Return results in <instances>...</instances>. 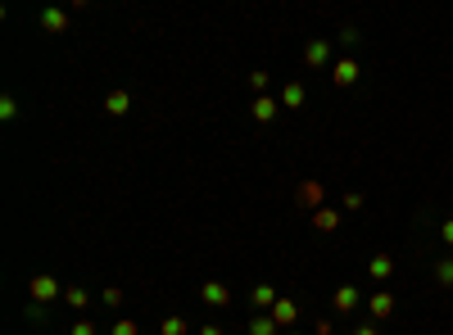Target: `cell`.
<instances>
[{
  "instance_id": "cell-23",
  "label": "cell",
  "mask_w": 453,
  "mask_h": 335,
  "mask_svg": "<svg viewBox=\"0 0 453 335\" xmlns=\"http://www.w3.org/2000/svg\"><path fill=\"white\" fill-rule=\"evenodd\" d=\"M114 335H141V326L132 317H122V321H114Z\"/></svg>"
},
{
  "instance_id": "cell-27",
  "label": "cell",
  "mask_w": 453,
  "mask_h": 335,
  "mask_svg": "<svg viewBox=\"0 0 453 335\" xmlns=\"http://www.w3.org/2000/svg\"><path fill=\"white\" fill-rule=\"evenodd\" d=\"M353 335H381V326H376V321L372 326H353Z\"/></svg>"
},
{
  "instance_id": "cell-25",
  "label": "cell",
  "mask_w": 453,
  "mask_h": 335,
  "mask_svg": "<svg viewBox=\"0 0 453 335\" xmlns=\"http://www.w3.org/2000/svg\"><path fill=\"white\" fill-rule=\"evenodd\" d=\"M345 208H349V213H358V208H363V195L349 191V195H345Z\"/></svg>"
},
{
  "instance_id": "cell-17",
  "label": "cell",
  "mask_w": 453,
  "mask_h": 335,
  "mask_svg": "<svg viewBox=\"0 0 453 335\" xmlns=\"http://www.w3.org/2000/svg\"><path fill=\"white\" fill-rule=\"evenodd\" d=\"M435 281L444 285V290L453 285V254H444V258H439V263H435Z\"/></svg>"
},
{
  "instance_id": "cell-4",
  "label": "cell",
  "mask_w": 453,
  "mask_h": 335,
  "mask_svg": "<svg viewBox=\"0 0 453 335\" xmlns=\"http://www.w3.org/2000/svg\"><path fill=\"white\" fill-rule=\"evenodd\" d=\"M272 321H277V326H295V321H299V304L281 294V299L272 304Z\"/></svg>"
},
{
  "instance_id": "cell-19",
  "label": "cell",
  "mask_w": 453,
  "mask_h": 335,
  "mask_svg": "<svg viewBox=\"0 0 453 335\" xmlns=\"http://www.w3.org/2000/svg\"><path fill=\"white\" fill-rule=\"evenodd\" d=\"M159 335H186V321H181V317H164V321H159Z\"/></svg>"
},
{
  "instance_id": "cell-12",
  "label": "cell",
  "mask_w": 453,
  "mask_h": 335,
  "mask_svg": "<svg viewBox=\"0 0 453 335\" xmlns=\"http://www.w3.org/2000/svg\"><path fill=\"white\" fill-rule=\"evenodd\" d=\"M331 304H336V313H353V308H358V290H353V285H340L331 294Z\"/></svg>"
},
{
  "instance_id": "cell-15",
  "label": "cell",
  "mask_w": 453,
  "mask_h": 335,
  "mask_svg": "<svg viewBox=\"0 0 453 335\" xmlns=\"http://www.w3.org/2000/svg\"><path fill=\"white\" fill-rule=\"evenodd\" d=\"M245 331H250V335H277L281 326L272 321V313H254V317H250V326H245Z\"/></svg>"
},
{
  "instance_id": "cell-22",
  "label": "cell",
  "mask_w": 453,
  "mask_h": 335,
  "mask_svg": "<svg viewBox=\"0 0 453 335\" xmlns=\"http://www.w3.org/2000/svg\"><path fill=\"white\" fill-rule=\"evenodd\" d=\"M0 118H18V105H14V95H0Z\"/></svg>"
},
{
  "instance_id": "cell-28",
  "label": "cell",
  "mask_w": 453,
  "mask_h": 335,
  "mask_svg": "<svg viewBox=\"0 0 453 335\" xmlns=\"http://www.w3.org/2000/svg\"><path fill=\"white\" fill-rule=\"evenodd\" d=\"M200 335H223V326H213V321H209V326H200Z\"/></svg>"
},
{
  "instance_id": "cell-21",
  "label": "cell",
  "mask_w": 453,
  "mask_h": 335,
  "mask_svg": "<svg viewBox=\"0 0 453 335\" xmlns=\"http://www.w3.org/2000/svg\"><path fill=\"white\" fill-rule=\"evenodd\" d=\"M73 335H100V326H95L91 317H78V321H73Z\"/></svg>"
},
{
  "instance_id": "cell-5",
  "label": "cell",
  "mask_w": 453,
  "mask_h": 335,
  "mask_svg": "<svg viewBox=\"0 0 453 335\" xmlns=\"http://www.w3.org/2000/svg\"><path fill=\"white\" fill-rule=\"evenodd\" d=\"M304 64H309V68H326V64H331V46H326V41H309V46H304Z\"/></svg>"
},
{
  "instance_id": "cell-11",
  "label": "cell",
  "mask_w": 453,
  "mask_h": 335,
  "mask_svg": "<svg viewBox=\"0 0 453 335\" xmlns=\"http://www.w3.org/2000/svg\"><path fill=\"white\" fill-rule=\"evenodd\" d=\"M127 109H132V95H127V91H109V95H105V114H109V118H122Z\"/></svg>"
},
{
  "instance_id": "cell-2",
  "label": "cell",
  "mask_w": 453,
  "mask_h": 335,
  "mask_svg": "<svg viewBox=\"0 0 453 335\" xmlns=\"http://www.w3.org/2000/svg\"><path fill=\"white\" fill-rule=\"evenodd\" d=\"M200 299H204V308H227L231 304V290L223 281H204L200 285Z\"/></svg>"
},
{
  "instance_id": "cell-16",
  "label": "cell",
  "mask_w": 453,
  "mask_h": 335,
  "mask_svg": "<svg viewBox=\"0 0 453 335\" xmlns=\"http://www.w3.org/2000/svg\"><path fill=\"white\" fill-rule=\"evenodd\" d=\"M313 227L322 231V235L336 231V227H340V213H336V208H317V213H313Z\"/></svg>"
},
{
  "instance_id": "cell-8",
  "label": "cell",
  "mask_w": 453,
  "mask_h": 335,
  "mask_svg": "<svg viewBox=\"0 0 453 335\" xmlns=\"http://www.w3.org/2000/svg\"><path fill=\"white\" fill-rule=\"evenodd\" d=\"M358 78H363V68L353 64V59H340V64L331 68V82H336V86H353Z\"/></svg>"
},
{
  "instance_id": "cell-29",
  "label": "cell",
  "mask_w": 453,
  "mask_h": 335,
  "mask_svg": "<svg viewBox=\"0 0 453 335\" xmlns=\"http://www.w3.org/2000/svg\"><path fill=\"white\" fill-rule=\"evenodd\" d=\"M317 335H331V321H317Z\"/></svg>"
},
{
  "instance_id": "cell-24",
  "label": "cell",
  "mask_w": 453,
  "mask_h": 335,
  "mask_svg": "<svg viewBox=\"0 0 453 335\" xmlns=\"http://www.w3.org/2000/svg\"><path fill=\"white\" fill-rule=\"evenodd\" d=\"M100 299H105V304H109V308H118V304H122V290H118V285H109V290H105V294H100Z\"/></svg>"
},
{
  "instance_id": "cell-20",
  "label": "cell",
  "mask_w": 453,
  "mask_h": 335,
  "mask_svg": "<svg viewBox=\"0 0 453 335\" xmlns=\"http://www.w3.org/2000/svg\"><path fill=\"white\" fill-rule=\"evenodd\" d=\"M250 86H254V95H267V86H272V78H267V73H250Z\"/></svg>"
},
{
  "instance_id": "cell-9",
  "label": "cell",
  "mask_w": 453,
  "mask_h": 335,
  "mask_svg": "<svg viewBox=\"0 0 453 335\" xmlns=\"http://www.w3.org/2000/svg\"><path fill=\"white\" fill-rule=\"evenodd\" d=\"M304 100H309L304 82H286V86H281V109H304Z\"/></svg>"
},
{
  "instance_id": "cell-26",
  "label": "cell",
  "mask_w": 453,
  "mask_h": 335,
  "mask_svg": "<svg viewBox=\"0 0 453 335\" xmlns=\"http://www.w3.org/2000/svg\"><path fill=\"white\" fill-rule=\"evenodd\" d=\"M439 235H444V245L453 250V218H444V227H439Z\"/></svg>"
},
{
  "instance_id": "cell-13",
  "label": "cell",
  "mask_w": 453,
  "mask_h": 335,
  "mask_svg": "<svg viewBox=\"0 0 453 335\" xmlns=\"http://www.w3.org/2000/svg\"><path fill=\"white\" fill-rule=\"evenodd\" d=\"M322 195H326V191H322V181H304V186H299V204H309L313 213L322 208Z\"/></svg>"
},
{
  "instance_id": "cell-10",
  "label": "cell",
  "mask_w": 453,
  "mask_h": 335,
  "mask_svg": "<svg viewBox=\"0 0 453 335\" xmlns=\"http://www.w3.org/2000/svg\"><path fill=\"white\" fill-rule=\"evenodd\" d=\"M367 308H372V317H376V321H385L390 313H395V294H390V290H376L372 299H367Z\"/></svg>"
},
{
  "instance_id": "cell-30",
  "label": "cell",
  "mask_w": 453,
  "mask_h": 335,
  "mask_svg": "<svg viewBox=\"0 0 453 335\" xmlns=\"http://www.w3.org/2000/svg\"><path fill=\"white\" fill-rule=\"evenodd\" d=\"M290 335H304V331H290Z\"/></svg>"
},
{
  "instance_id": "cell-14",
  "label": "cell",
  "mask_w": 453,
  "mask_h": 335,
  "mask_svg": "<svg viewBox=\"0 0 453 335\" xmlns=\"http://www.w3.org/2000/svg\"><path fill=\"white\" fill-rule=\"evenodd\" d=\"M367 272H372V281H390V277H395V258H390V254H376L372 263H367Z\"/></svg>"
},
{
  "instance_id": "cell-18",
  "label": "cell",
  "mask_w": 453,
  "mask_h": 335,
  "mask_svg": "<svg viewBox=\"0 0 453 335\" xmlns=\"http://www.w3.org/2000/svg\"><path fill=\"white\" fill-rule=\"evenodd\" d=\"M64 304H68V308H87V304H91V294L82 290V285H68V290H64Z\"/></svg>"
},
{
  "instance_id": "cell-7",
  "label": "cell",
  "mask_w": 453,
  "mask_h": 335,
  "mask_svg": "<svg viewBox=\"0 0 453 335\" xmlns=\"http://www.w3.org/2000/svg\"><path fill=\"white\" fill-rule=\"evenodd\" d=\"M277 299H281L277 285H254V290H250V304L259 308V313H272V304H277Z\"/></svg>"
},
{
  "instance_id": "cell-3",
  "label": "cell",
  "mask_w": 453,
  "mask_h": 335,
  "mask_svg": "<svg viewBox=\"0 0 453 335\" xmlns=\"http://www.w3.org/2000/svg\"><path fill=\"white\" fill-rule=\"evenodd\" d=\"M250 114H254V122H272L281 114V100H277V95H254Z\"/></svg>"
},
{
  "instance_id": "cell-1",
  "label": "cell",
  "mask_w": 453,
  "mask_h": 335,
  "mask_svg": "<svg viewBox=\"0 0 453 335\" xmlns=\"http://www.w3.org/2000/svg\"><path fill=\"white\" fill-rule=\"evenodd\" d=\"M64 290H68V285H59L50 272H41V277L28 281V299H32V304H50V299H59Z\"/></svg>"
},
{
  "instance_id": "cell-6",
  "label": "cell",
  "mask_w": 453,
  "mask_h": 335,
  "mask_svg": "<svg viewBox=\"0 0 453 335\" xmlns=\"http://www.w3.org/2000/svg\"><path fill=\"white\" fill-rule=\"evenodd\" d=\"M41 32H50V36L68 32V9H41Z\"/></svg>"
}]
</instances>
